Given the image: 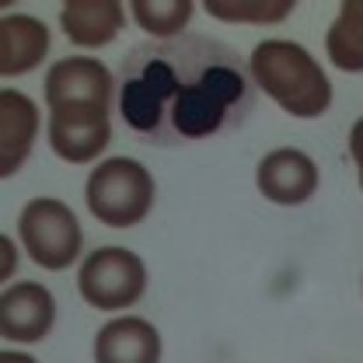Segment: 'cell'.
Segmentation results:
<instances>
[{
  "label": "cell",
  "mask_w": 363,
  "mask_h": 363,
  "mask_svg": "<svg viewBox=\"0 0 363 363\" xmlns=\"http://www.w3.org/2000/svg\"><path fill=\"white\" fill-rule=\"evenodd\" d=\"M119 119L154 147H179L238 130L255 112L248 60L213 35L130 49L116 77Z\"/></svg>",
  "instance_id": "cell-1"
},
{
  "label": "cell",
  "mask_w": 363,
  "mask_h": 363,
  "mask_svg": "<svg viewBox=\"0 0 363 363\" xmlns=\"http://www.w3.org/2000/svg\"><path fill=\"white\" fill-rule=\"evenodd\" d=\"M49 147L67 164H91L112 143V70L94 56H63L45 70Z\"/></svg>",
  "instance_id": "cell-2"
},
{
  "label": "cell",
  "mask_w": 363,
  "mask_h": 363,
  "mask_svg": "<svg viewBox=\"0 0 363 363\" xmlns=\"http://www.w3.org/2000/svg\"><path fill=\"white\" fill-rule=\"evenodd\" d=\"M255 91L294 119H318L332 108V81L315 56L294 39H262L248 56Z\"/></svg>",
  "instance_id": "cell-3"
},
{
  "label": "cell",
  "mask_w": 363,
  "mask_h": 363,
  "mask_svg": "<svg viewBox=\"0 0 363 363\" xmlns=\"http://www.w3.org/2000/svg\"><path fill=\"white\" fill-rule=\"evenodd\" d=\"M157 182L136 157H101L84 182V206L105 227L126 230L143 224L154 210Z\"/></svg>",
  "instance_id": "cell-4"
},
{
  "label": "cell",
  "mask_w": 363,
  "mask_h": 363,
  "mask_svg": "<svg viewBox=\"0 0 363 363\" xmlns=\"http://www.w3.org/2000/svg\"><path fill=\"white\" fill-rule=\"evenodd\" d=\"M18 238L25 255L45 272H63L77 266L84 252V230L77 213L56 196H35L21 206Z\"/></svg>",
  "instance_id": "cell-5"
},
{
  "label": "cell",
  "mask_w": 363,
  "mask_h": 363,
  "mask_svg": "<svg viewBox=\"0 0 363 363\" xmlns=\"http://www.w3.org/2000/svg\"><path fill=\"white\" fill-rule=\"evenodd\" d=\"M77 290L94 311H126L147 294V262L123 245L94 248L77 262Z\"/></svg>",
  "instance_id": "cell-6"
},
{
  "label": "cell",
  "mask_w": 363,
  "mask_h": 363,
  "mask_svg": "<svg viewBox=\"0 0 363 363\" xmlns=\"http://www.w3.org/2000/svg\"><path fill=\"white\" fill-rule=\"evenodd\" d=\"M56 297L45 283L21 279L0 290V339L14 346H35L56 328Z\"/></svg>",
  "instance_id": "cell-7"
},
{
  "label": "cell",
  "mask_w": 363,
  "mask_h": 363,
  "mask_svg": "<svg viewBox=\"0 0 363 363\" xmlns=\"http://www.w3.org/2000/svg\"><path fill=\"white\" fill-rule=\"evenodd\" d=\"M255 185L269 203L294 210V206H304L308 199H315L321 172H318L315 157L304 154L301 147H276L259 161Z\"/></svg>",
  "instance_id": "cell-8"
},
{
  "label": "cell",
  "mask_w": 363,
  "mask_h": 363,
  "mask_svg": "<svg viewBox=\"0 0 363 363\" xmlns=\"http://www.w3.org/2000/svg\"><path fill=\"white\" fill-rule=\"evenodd\" d=\"M43 130V112L39 105L18 88H0V182L14 179L32 150Z\"/></svg>",
  "instance_id": "cell-9"
},
{
  "label": "cell",
  "mask_w": 363,
  "mask_h": 363,
  "mask_svg": "<svg viewBox=\"0 0 363 363\" xmlns=\"http://www.w3.org/2000/svg\"><path fill=\"white\" fill-rule=\"evenodd\" d=\"M94 363H161L164 339L154 321L140 315H119L94 332Z\"/></svg>",
  "instance_id": "cell-10"
},
{
  "label": "cell",
  "mask_w": 363,
  "mask_h": 363,
  "mask_svg": "<svg viewBox=\"0 0 363 363\" xmlns=\"http://www.w3.org/2000/svg\"><path fill=\"white\" fill-rule=\"evenodd\" d=\"M52 32L35 14H0V77L39 70L49 56Z\"/></svg>",
  "instance_id": "cell-11"
},
{
  "label": "cell",
  "mask_w": 363,
  "mask_h": 363,
  "mask_svg": "<svg viewBox=\"0 0 363 363\" xmlns=\"http://www.w3.org/2000/svg\"><path fill=\"white\" fill-rule=\"evenodd\" d=\"M130 7L119 0H67L60 7V32L77 49H101L126 28Z\"/></svg>",
  "instance_id": "cell-12"
},
{
  "label": "cell",
  "mask_w": 363,
  "mask_h": 363,
  "mask_svg": "<svg viewBox=\"0 0 363 363\" xmlns=\"http://www.w3.org/2000/svg\"><path fill=\"white\" fill-rule=\"evenodd\" d=\"M325 52L335 70L363 74V0L339 4V14L325 32Z\"/></svg>",
  "instance_id": "cell-13"
},
{
  "label": "cell",
  "mask_w": 363,
  "mask_h": 363,
  "mask_svg": "<svg viewBox=\"0 0 363 363\" xmlns=\"http://www.w3.org/2000/svg\"><path fill=\"white\" fill-rule=\"evenodd\" d=\"M130 14L140 32H147L154 43H164V39L185 35L196 14V4L192 0H133Z\"/></svg>",
  "instance_id": "cell-14"
},
{
  "label": "cell",
  "mask_w": 363,
  "mask_h": 363,
  "mask_svg": "<svg viewBox=\"0 0 363 363\" xmlns=\"http://www.w3.org/2000/svg\"><path fill=\"white\" fill-rule=\"evenodd\" d=\"M294 0H206L203 11L227 25H279L294 14Z\"/></svg>",
  "instance_id": "cell-15"
},
{
  "label": "cell",
  "mask_w": 363,
  "mask_h": 363,
  "mask_svg": "<svg viewBox=\"0 0 363 363\" xmlns=\"http://www.w3.org/2000/svg\"><path fill=\"white\" fill-rule=\"evenodd\" d=\"M18 262H21V252H18V245H14V238H7V234H0V286L18 272Z\"/></svg>",
  "instance_id": "cell-16"
},
{
  "label": "cell",
  "mask_w": 363,
  "mask_h": 363,
  "mask_svg": "<svg viewBox=\"0 0 363 363\" xmlns=\"http://www.w3.org/2000/svg\"><path fill=\"white\" fill-rule=\"evenodd\" d=\"M350 157L357 164V182H360V192H363V116L353 123L350 130Z\"/></svg>",
  "instance_id": "cell-17"
},
{
  "label": "cell",
  "mask_w": 363,
  "mask_h": 363,
  "mask_svg": "<svg viewBox=\"0 0 363 363\" xmlns=\"http://www.w3.org/2000/svg\"><path fill=\"white\" fill-rule=\"evenodd\" d=\"M0 363H39L28 350H0Z\"/></svg>",
  "instance_id": "cell-18"
}]
</instances>
